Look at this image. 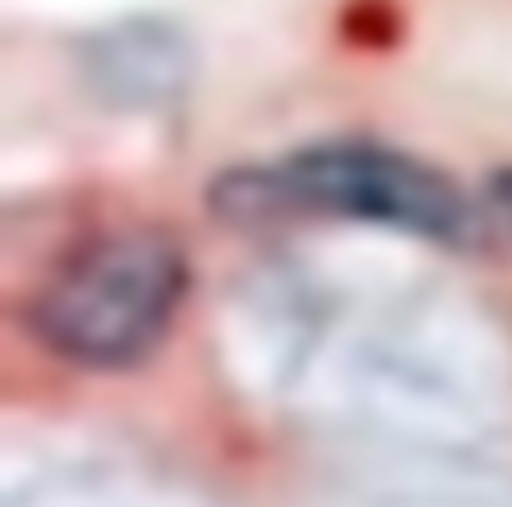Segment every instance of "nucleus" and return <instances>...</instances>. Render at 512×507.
<instances>
[{"label": "nucleus", "mask_w": 512, "mask_h": 507, "mask_svg": "<svg viewBox=\"0 0 512 507\" xmlns=\"http://www.w3.org/2000/svg\"><path fill=\"white\" fill-rule=\"evenodd\" d=\"M492 201H497V211L512 221V171H502V176L492 181Z\"/></svg>", "instance_id": "nucleus-3"}, {"label": "nucleus", "mask_w": 512, "mask_h": 507, "mask_svg": "<svg viewBox=\"0 0 512 507\" xmlns=\"http://www.w3.org/2000/svg\"><path fill=\"white\" fill-rule=\"evenodd\" d=\"M216 206L236 221H262V216L372 221L442 246H467L477 236V206L447 171L372 141L307 146L272 166L231 171L216 186Z\"/></svg>", "instance_id": "nucleus-1"}, {"label": "nucleus", "mask_w": 512, "mask_h": 507, "mask_svg": "<svg viewBox=\"0 0 512 507\" xmlns=\"http://www.w3.org/2000/svg\"><path fill=\"white\" fill-rule=\"evenodd\" d=\"M186 297V251L161 226H116L76 246L36 287L31 332L71 367H136Z\"/></svg>", "instance_id": "nucleus-2"}]
</instances>
